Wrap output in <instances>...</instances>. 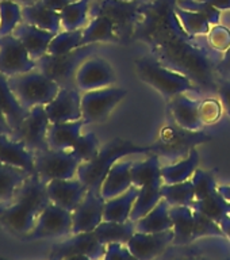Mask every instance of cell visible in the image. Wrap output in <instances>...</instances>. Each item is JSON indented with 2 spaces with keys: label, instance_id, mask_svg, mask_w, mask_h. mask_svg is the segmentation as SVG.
I'll return each instance as SVG.
<instances>
[{
  "label": "cell",
  "instance_id": "12",
  "mask_svg": "<svg viewBox=\"0 0 230 260\" xmlns=\"http://www.w3.org/2000/svg\"><path fill=\"white\" fill-rule=\"evenodd\" d=\"M50 121L45 110V106H36L28 110L18 129L12 132V138L23 142L27 149L37 153L41 150L49 149L48 130Z\"/></svg>",
  "mask_w": 230,
  "mask_h": 260
},
{
  "label": "cell",
  "instance_id": "21",
  "mask_svg": "<svg viewBox=\"0 0 230 260\" xmlns=\"http://www.w3.org/2000/svg\"><path fill=\"white\" fill-rule=\"evenodd\" d=\"M12 34L23 44V46L34 61L48 53L49 44L53 40V37L56 36V32L48 31V30L37 27V26L28 24L26 22H20Z\"/></svg>",
  "mask_w": 230,
  "mask_h": 260
},
{
  "label": "cell",
  "instance_id": "40",
  "mask_svg": "<svg viewBox=\"0 0 230 260\" xmlns=\"http://www.w3.org/2000/svg\"><path fill=\"white\" fill-rule=\"evenodd\" d=\"M23 22L22 6L12 0H0V37L10 36Z\"/></svg>",
  "mask_w": 230,
  "mask_h": 260
},
{
  "label": "cell",
  "instance_id": "17",
  "mask_svg": "<svg viewBox=\"0 0 230 260\" xmlns=\"http://www.w3.org/2000/svg\"><path fill=\"white\" fill-rule=\"evenodd\" d=\"M81 91L76 87H61L58 93L53 98L45 110L50 122H69L81 119Z\"/></svg>",
  "mask_w": 230,
  "mask_h": 260
},
{
  "label": "cell",
  "instance_id": "27",
  "mask_svg": "<svg viewBox=\"0 0 230 260\" xmlns=\"http://www.w3.org/2000/svg\"><path fill=\"white\" fill-rule=\"evenodd\" d=\"M170 209L171 205L162 198L148 214L136 221V232L158 233L174 229V221L171 218Z\"/></svg>",
  "mask_w": 230,
  "mask_h": 260
},
{
  "label": "cell",
  "instance_id": "53",
  "mask_svg": "<svg viewBox=\"0 0 230 260\" xmlns=\"http://www.w3.org/2000/svg\"><path fill=\"white\" fill-rule=\"evenodd\" d=\"M12 2H16V3H19L20 6L23 7V6H28V4L36 3V2H38V0H12Z\"/></svg>",
  "mask_w": 230,
  "mask_h": 260
},
{
  "label": "cell",
  "instance_id": "49",
  "mask_svg": "<svg viewBox=\"0 0 230 260\" xmlns=\"http://www.w3.org/2000/svg\"><path fill=\"white\" fill-rule=\"evenodd\" d=\"M41 4H44L45 7L52 8L54 11L60 12L62 8H65L68 4L76 2V0H38Z\"/></svg>",
  "mask_w": 230,
  "mask_h": 260
},
{
  "label": "cell",
  "instance_id": "42",
  "mask_svg": "<svg viewBox=\"0 0 230 260\" xmlns=\"http://www.w3.org/2000/svg\"><path fill=\"white\" fill-rule=\"evenodd\" d=\"M192 184H194L195 199H205L218 191V183L215 178V170L205 171L196 168L192 175Z\"/></svg>",
  "mask_w": 230,
  "mask_h": 260
},
{
  "label": "cell",
  "instance_id": "18",
  "mask_svg": "<svg viewBox=\"0 0 230 260\" xmlns=\"http://www.w3.org/2000/svg\"><path fill=\"white\" fill-rule=\"evenodd\" d=\"M46 190L50 202L57 206L73 211L88 191V187L79 178L54 179L46 183Z\"/></svg>",
  "mask_w": 230,
  "mask_h": 260
},
{
  "label": "cell",
  "instance_id": "54",
  "mask_svg": "<svg viewBox=\"0 0 230 260\" xmlns=\"http://www.w3.org/2000/svg\"><path fill=\"white\" fill-rule=\"evenodd\" d=\"M122 2H134V0H122Z\"/></svg>",
  "mask_w": 230,
  "mask_h": 260
},
{
  "label": "cell",
  "instance_id": "26",
  "mask_svg": "<svg viewBox=\"0 0 230 260\" xmlns=\"http://www.w3.org/2000/svg\"><path fill=\"white\" fill-rule=\"evenodd\" d=\"M22 15H23V22L44 28V30H48V31L57 34L62 30L60 12L54 11L52 8L45 7L44 4H41L40 2L23 6Z\"/></svg>",
  "mask_w": 230,
  "mask_h": 260
},
{
  "label": "cell",
  "instance_id": "35",
  "mask_svg": "<svg viewBox=\"0 0 230 260\" xmlns=\"http://www.w3.org/2000/svg\"><path fill=\"white\" fill-rule=\"evenodd\" d=\"M162 184H146V186L138 187V194L134 202L133 210L130 213V219L137 221L146 215L162 199L161 195Z\"/></svg>",
  "mask_w": 230,
  "mask_h": 260
},
{
  "label": "cell",
  "instance_id": "1",
  "mask_svg": "<svg viewBox=\"0 0 230 260\" xmlns=\"http://www.w3.org/2000/svg\"><path fill=\"white\" fill-rule=\"evenodd\" d=\"M49 202L46 183L37 174L30 175L10 202L0 203V225L14 235L24 237Z\"/></svg>",
  "mask_w": 230,
  "mask_h": 260
},
{
  "label": "cell",
  "instance_id": "11",
  "mask_svg": "<svg viewBox=\"0 0 230 260\" xmlns=\"http://www.w3.org/2000/svg\"><path fill=\"white\" fill-rule=\"evenodd\" d=\"M72 235V211L49 202L24 239L46 240Z\"/></svg>",
  "mask_w": 230,
  "mask_h": 260
},
{
  "label": "cell",
  "instance_id": "23",
  "mask_svg": "<svg viewBox=\"0 0 230 260\" xmlns=\"http://www.w3.org/2000/svg\"><path fill=\"white\" fill-rule=\"evenodd\" d=\"M84 119L69 122H50L48 130V144L50 149L71 150L83 133Z\"/></svg>",
  "mask_w": 230,
  "mask_h": 260
},
{
  "label": "cell",
  "instance_id": "48",
  "mask_svg": "<svg viewBox=\"0 0 230 260\" xmlns=\"http://www.w3.org/2000/svg\"><path fill=\"white\" fill-rule=\"evenodd\" d=\"M217 75H218V77L230 76V46L222 53L221 60L217 64Z\"/></svg>",
  "mask_w": 230,
  "mask_h": 260
},
{
  "label": "cell",
  "instance_id": "43",
  "mask_svg": "<svg viewBox=\"0 0 230 260\" xmlns=\"http://www.w3.org/2000/svg\"><path fill=\"white\" fill-rule=\"evenodd\" d=\"M176 6L188 11H195L202 14L209 19L211 26L214 24H221L222 20V11H219L215 7L210 6L203 0H176Z\"/></svg>",
  "mask_w": 230,
  "mask_h": 260
},
{
  "label": "cell",
  "instance_id": "51",
  "mask_svg": "<svg viewBox=\"0 0 230 260\" xmlns=\"http://www.w3.org/2000/svg\"><path fill=\"white\" fill-rule=\"evenodd\" d=\"M222 12L230 11V0H203Z\"/></svg>",
  "mask_w": 230,
  "mask_h": 260
},
{
  "label": "cell",
  "instance_id": "8",
  "mask_svg": "<svg viewBox=\"0 0 230 260\" xmlns=\"http://www.w3.org/2000/svg\"><path fill=\"white\" fill-rule=\"evenodd\" d=\"M126 95L127 91L125 88L115 85L81 93V118L84 119L85 125L105 122Z\"/></svg>",
  "mask_w": 230,
  "mask_h": 260
},
{
  "label": "cell",
  "instance_id": "13",
  "mask_svg": "<svg viewBox=\"0 0 230 260\" xmlns=\"http://www.w3.org/2000/svg\"><path fill=\"white\" fill-rule=\"evenodd\" d=\"M76 87L81 92L103 88L117 83V73L109 61L97 56H91L83 61L75 77Z\"/></svg>",
  "mask_w": 230,
  "mask_h": 260
},
{
  "label": "cell",
  "instance_id": "6",
  "mask_svg": "<svg viewBox=\"0 0 230 260\" xmlns=\"http://www.w3.org/2000/svg\"><path fill=\"white\" fill-rule=\"evenodd\" d=\"M211 140L213 138L202 130H187L176 123L162 127L158 141L152 148L160 160L164 158L168 162H175L187 157L192 148Z\"/></svg>",
  "mask_w": 230,
  "mask_h": 260
},
{
  "label": "cell",
  "instance_id": "41",
  "mask_svg": "<svg viewBox=\"0 0 230 260\" xmlns=\"http://www.w3.org/2000/svg\"><path fill=\"white\" fill-rule=\"evenodd\" d=\"M101 150L99 146V140H97L96 134L93 132H87V133H81L75 145L71 148V153L81 162L91 161L92 158H95Z\"/></svg>",
  "mask_w": 230,
  "mask_h": 260
},
{
  "label": "cell",
  "instance_id": "32",
  "mask_svg": "<svg viewBox=\"0 0 230 260\" xmlns=\"http://www.w3.org/2000/svg\"><path fill=\"white\" fill-rule=\"evenodd\" d=\"M97 240L105 245L110 243H127L136 233V222L129 219L125 222L117 221H102L93 231Z\"/></svg>",
  "mask_w": 230,
  "mask_h": 260
},
{
  "label": "cell",
  "instance_id": "46",
  "mask_svg": "<svg viewBox=\"0 0 230 260\" xmlns=\"http://www.w3.org/2000/svg\"><path fill=\"white\" fill-rule=\"evenodd\" d=\"M106 260H136L133 253L130 252L127 244L125 243H110L106 245Z\"/></svg>",
  "mask_w": 230,
  "mask_h": 260
},
{
  "label": "cell",
  "instance_id": "3",
  "mask_svg": "<svg viewBox=\"0 0 230 260\" xmlns=\"http://www.w3.org/2000/svg\"><path fill=\"white\" fill-rule=\"evenodd\" d=\"M136 72L140 80L150 85L168 101L180 93L201 92V88L190 77L171 69L154 56L138 58L136 61Z\"/></svg>",
  "mask_w": 230,
  "mask_h": 260
},
{
  "label": "cell",
  "instance_id": "5",
  "mask_svg": "<svg viewBox=\"0 0 230 260\" xmlns=\"http://www.w3.org/2000/svg\"><path fill=\"white\" fill-rule=\"evenodd\" d=\"M97 45L99 44L83 45L72 52L58 54V56L46 53L45 56L36 61L37 68L48 77H50L52 80L56 81L60 87L73 88L76 87L75 77H76L77 69L83 64V61L96 53Z\"/></svg>",
  "mask_w": 230,
  "mask_h": 260
},
{
  "label": "cell",
  "instance_id": "14",
  "mask_svg": "<svg viewBox=\"0 0 230 260\" xmlns=\"http://www.w3.org/2000/svg\"><path fill=\"white\" fill-rule=\"evenodd\" d=\"M34 68H37V62L14 34L0 37V72L12 76Z\"/></svg>",
  "mask_w": 230,
  "mask_h": 260
},
{
  "label": "cell",
  "instance_id": "20",
  "mask_svg": "<svg viewBox=\"0 0 230 260\" xmlns=\"http://www.w3.org/2000/svg\"><path fill=\"white\" fill-rule=\"evenodd\" d=\"M199 105L201 101L192 99L187 93H180L170 99L168 107L175 123L187 130L196 132V130H202L205 126L199 115Z\"/></svg>",
  "mask_w": 230,
  "mask_h": 260
},
{
  "label": "cell",
  "instance_id": "50",
  "mask_svg": "<svg viewBox=\"0 0 230 260\" xmlns=\"http://www.w3.org/2000/svg\"><path fill=\"white\" fill-rule=\"evenodd\" d=\"M12 132L14 129L10 125V122H8L7 117H6V114L2 109H0V134H7V136H12Z\"/></svg>",
  "mask_w": 230,
  "mask_h": 260
},
{
  "label": "cell",
  "instance_id": "44",
  "mask_svg": "<svg viewBox=\"0 0 230 260\" xmlns=\"http://www.w3.org/2000/svg\"><path fill=\"white\" fill-rule=\"evenodd\" d=\"M207 42L214 50L223 53L230 46V28L222 24L211 26L207 32Z\"/></svg>",
  "mask_w": 230,
  "mask_h": 260
},
{
  "label": "cell",
  "instance_id": "22",
  "mask_svg": "<svg viewBox=\"0 0 230 260\" xmlns=\"http://www.w3.org/2000/svg\"><path fill=\"white\" fill-rule=\"evenodd\" d=\"M133 160L121 158L110 168L109 174L105 178V182L101 187V194L107 201L117 195H121L133 186L132 182V167Z\"/></svg>",
  "mask_w": 230,
  "mask_h": 260
},
{
  "label": "cell",
  "instance_id": "10",
  "mask_svg": "<svg viewBox=\"0 0 230 260\" xmlns=\"http://www.w3.org/2000/svg\"><path fill=\"white\" fill-rule=\"evenodd\" d=\"M80 161L69 150L45 149L36 153V174L45 183L54 179L77 178Z\"/></svg>",
  "mask_w": 230,
  "mask_h": 260
},
{
  "label": "cell",
  "instance_id": "45",
  "mask_svg": "<svg viewBox=\"0 0 230 260\" xmlns=\"http://www.w3.org/2000/svg\"><path fill=\"white\" fill-rule=\"evenodd\" d=\"M222 103L221 101H214V99H207V101L201 102L199 105V115L202 119L203 125L214 123L219 119L221 113H222Z\"/></svg>",
  "mask_w": 230,
  "mask_h": 260
},
{
  "label": "cell",
  "instance_id": "2",
  "mask_svg": "<svg viewBox=\"0 0 230 260\" xmlns=\"http://www.w3.org/2000/svg\"><path fill=\"white\" fill-rule=\"evenodd\" d=\"M153 152L150 146H141L122 138H114L102 146L99 153L91 161L81 162L77 170V178L88 187V190L101 191V187L105 182V178L109 174L110 168L123 157L132 154H149Z\"/></svg>",
  "mask_w": 230,
  "mask_h": 260
},
{
  "label": "cell",
  "instance_id": "52",
  "mask_svg": "<svg viewBox=\"0 0 230 260\" xmlns=\"http://www.w3.org/2000/svg\"><path fill=\"white\" fill-rule=\"evenodd\" d=\"M218 191L223 195V198L230 202V186H218Z\"/></svg>",
  "mask_w": 230,
  "mask_h": 260
},
{
  "label": "cell",
  "instance_id": "19",
  "mask_svg": "<svg viewBox=\"0 0 230 260\" xmlns=\"http://www.w3.org/2000/svg\"><path fill=\"white\" fill-rule=\"evenodd\" d=\"M0 161L36 174V153L7 134H0Z\"/></svg>",
  "mask_w": 230,
  "mask_h": 260
},
{
  "label": "cell",
  "instance_id": "9",
  "mask_svg": "<svg viewBox=\"0 0 230 260\" xmlns=\"http://www.w3.org/2000/svg\"><path fill=\"white\" fill-rule=\"evenodd\" d=\"M106 245L101 243L92 232L72 233L68 239L56 243L50 249L49 257L54 260L64 259H105Z\"/></svg>",
  "mask_w": 230,
  "mask_h": 260
},
{
  "label": "cell",
  "instance_id": "7",
  "mask_svg": "<svg viewBox=\"0 0 230 260\" xmlns=\"http://www.w3.org/2000/svg\"><path fill=\"white\" fill-rule=\"evenodd\" d=\"M89 14L91 16L105 14L111 18L117 27L119 44L126 45L134 38V31L141 19V0H92Z\"/></svg>",
  "mask_w": 230,
  "mask_h": 260
},
{
  "label": "cell",
  "instance_id": "37",
  "mask_svg": "<svg viewBox=\"0 0 230 260\" xmlns=\"http://www.w3.org/2000/svg\"><path fill=\"white\" fill-rule=\"evenodd\" d=\"M191 207L206 214L207 217H210L218 223L221 219L230 214L229 201L223 198V195L219 191H215L214 194H211L210 197L205 199H195Z\"/></svg>",
  "mask_w": 230,
  "mask_h": 260
},
{
  "label": "cell",
  "instance_id": "31",
  "mask_svg": "<svg viewBox=\"0 0 230 260\" xmlns=\"http://www.w3.org/2000/svg\"><path fill=\"white\" fill-rule=\"evenodd\" d=\"M0 109L4 111L14 130L19 127L22 121L28 114V110H26L20 105L19 101L12 92L11 87L8 84L7 76L2 72H0Z\"/></svg>",
  "mask_w": 230,
  "mask_h": 260
},
{
  "label": "cell",
  "instance_id": "24",
  "mask_svg": "<svg viewBox=\"0 0 230 260\" xmlns=\"http://www.w3.org/2000/svg\"><path fill=\"white\" fill-rule=\"evenodd\" d=\"M119 44L117 27L111 18L105 14H96L83 28V45Z\"/></svg>",
  "mask_w": 230,
  "mask_h": 260
},
{
  "label": "cell",
  "instance_id": "39",
  "mask_svg": "<svg viewBox=\"0 0 230 260\" xmlns=\"http://www.w3.org/2000/svg\"><path fill=\"white\" fill-rule=\"evenodd\" d=\"M83 46V28L80 30H61L53 37L49 44V54H65Z\"/></svg>",
  "mask_w": 230,
  "mask_h": 260
},
{
  "label": "cell",
  "instance_id": "34",
  "mask_svg": "<svg viewBox=\"0 0 230 260\" xmlns=\"http://www.w3.org/2000/svg\"><path fill=\"white\" fill-rule=\"evenodd\" d=\"M92 0H76L60 11L62 30H80L87 26L91 19Z\"/></svg>",
  "mask_w": 230,
  "mask_h": 260
},
{
  "label": "cell",
  "instance_id": "16",
  "mask_svg": "<svg viewBox=\"0 0 230 260\" xmlns=\"http://www.w3.org/2000/svg\"><path fill=\"white\" fill-rule=\"evenodd\" d=\"M174 229L158 233H141L136 232L127 241V247L136 260H152L164 253L167 248L172 245Z\"/></svg>",
  "mask_w": 230,
  "mask_h": 260
},
{
  "label": "cell",
  "instance_id": "29",
  "mask_svg": "<svg viewBox=\"0 0 230 260\" xmlns=\"http://www.w3.org/2000/svg\"><path fill=\"white\" fill-rule=\"evenodd\" d=\"M161 160L157 153H149L145 160L134 161L132 167V182L133 186L142 187L146 184H162Z\"/></svg>",
  "mask_w": 230,
  "mask_h": 260
},
{
  "label": "cell",
  "instance_id": "28",
  "mask_svg": "<svg viewBox=\"0 0 230 260\" xmlns=\"http://www.w3.org/2000/svg\"><path fill=\"white\" fill-rule=\"evenodd\" d=\"M199 164V152L196 148H192L188 156L179 161L167 162L161 166L162 182L167 184L186 182L192 178Z\"/></svg>",
  "mask_w": 230,
  "mask_h": 260
},
{
  "label": "cell",
  "instance_id": "25",
  "mask_svg": "<svg viewBox=\"0 0 230 260\" xmlns=\"http://www.w3.org/2000/svg\"><path fill=\"white\" fill-rule=\"evenodd\" d=\"M171 218L174 221V241L172 245L182 247L194 243L195 219L194 209L191 206H171Z\"/></svg>",
  "mask_w": 230,
  "mask_h": 260
},
{
  "label": "cell",
  "instance_id": "36",
  "mask_svg": "<svg viewBox=\"0 0 230 260\" xmlns=\"http://www.w3.org/2000/svg\"><path fill=\"white\" fill-rule=\"evenodd\" d=\"M161 195L171 206H191L195 201L194 184L188 179L186 182L167 184L162 183Z\"/></svg>",
  "mask_w": 230,
  "mask_h": 260
},
{
  "label": "cell",
  "instance_id": "38",
  "mask_svg": "<svg viewBox=\"0 0 230 260\" xmlns=\"http://www.w3.org/2000/svg\"><path fill=\"white\" fill-rule=\"evenodd\" d=\"M175 14L178 16L182 27L186 30L191 37L206 36L210 31L211 23L206 16L195 11H188L184 8L178 7L175 4Z\"/></svg>",
  "mask_w": 230,
  "mask_h": 260
},
{
  "label": "cell",
  "instance_id": "4",
  "mask_svg": "<svg viewBox=\"0 0 230 260\" xmlns=\"http://www.w3.org/2000/svg\"><path fill=\"white\" fill-rule=\"evenodd\" d=\"M7 80L16 99L26 110L36 106L48 105L61 88L56 81L41 72L38 68L7 76Z\"/></svg>",
  "mask_w": 230,
  "mask_h": 260
},
{
  "label": "cell",
  "instance_id": "33",
  "mask_svg": "<svg viewBox=\"0 0 230 260\" xmlns=\"http://www.w3.org/2000/svg\"><path fill=\"white\" fill-rule=\"evenodd\" d=\"M30 175L22 168L0 161V203L10 202Z\"/></svg>",
  "mask_w": 230,
  "mask_h": 260
},
{
  "label": "cell",
  "instance_id": "15",
  "mask_svg": "<svg viewBox=\"0 0 230 260\" xmlns=\"http://www.w3.org/2000/svg\"><path fill=\"white\" fill-rule=\"evenodd\" d=\"M106 199L101 191L88 190L79 206L72 211V233L92 232L103 221Z\"/></svg>",
  "mask_w": 230,
  "mask_h": 260
},
{
  "label": "cell",
  "instance_id": "30",
  "mask_svg": "<svg viewBox=\"0 0 230 260\" xmlns=\"http://www.w3.org/2000/svg\"><path fill=\"white\" fill-rule=\"evenodd\" d=\"M138 187L132 186L129 190L114 198H110L105 203V221H117L125 222L130 219V213L133 210L134 202L137 198Z\"/></svg>",
  "mask_w": 230,
  "mask_h": 260
},
{
  "label": "cell",
  "instance_id": "47",
  "mask_svg": "<svg viewBox=\"0 0 230 260\" xmlns=\"http://www.w3.org/2000/svg\"><path fill=\"white\" fill-rule=\"evenodd\" d=\"M217 93H218L219 101L222 103L225 113L230 117V76L218 77V80H217Z\"/></svg>",
  "mask_w": 230,
  "mask_h": 260
}]
</instances>
